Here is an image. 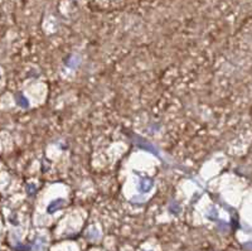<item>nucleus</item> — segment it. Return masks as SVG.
Listing matches in <instances>:
<instances>
[{
	"label": "nucleus",
	"instance_id": "1",
	"mask_svg": "<svg viewBox=\"0 0 252 251\" xmlns=\"http://www.w3.org/2000/svg\"><path fill=\"white\" fill-rule=\"evenodd\" d=\"M154 182L151 181V179H146V178H142L141 182H140V192H149V191L151 189V187H153Z\"/></svg>",
	"mask_w": 252,
	"mask_h": 251
},
{
	"label": "nucleus",
	"instance_id": "2",
	"mask_svg": "<svg viewBox=\"0 0 252 251\" xmlns=\"http://www.w3.org/2000/svg\"><path fill=\"white\" fill-rule=\"evenodd\" d=\"M17 102L19 103V105H22L23 107H27L28 106V101L24 98V96L23 95H19V96L17 97Z\"/></svg>",
	"mask_w": 252,
	"mask_h": 251
}]
</instances>
